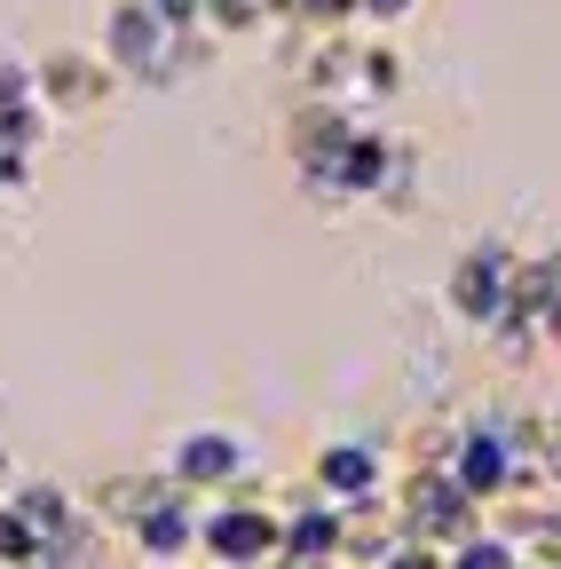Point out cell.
Returning <instances> with one entry per match:
<instances>
[{"instance_id":"1","label":"cell","mask_w":561,"mask_h":569,"mask_svg":"<svg viewBox=\"0 0 561 569\" xmlns=\"http://www.w3.org/2000/svg\"><path fill=\"white\" fill-rule=\"evenodd\" d=\"M514 246H499V238H482V246H467L459 253V269H451V317L459 325H474V332H490L499 325V309L514 301Z\"/></svg>"},{"instance_id":"2","label":"cell","mask_w":561,"mask_h":569,"mask_svg":"<svg viewBox=\"0 0 561 569\" xmlns=\"http://www.w3.org/2000/svg\"><path fill=\"white\" fill-rule=\"evenodd\" d=\"M198 553L222 561V569H261V561H277V515L253 507V490H246L230 507L198 515Z\"/></svg>"},{"instance_id":"3","label":"cell","mask_w":561,"mask_h":569,"mask_svg":"<svg viewBox=\"0 0 561 569\" xmlns=\"http://www.w3.org/2000/svg\"><path fill=\"white\" fill-rule=\"evenodd\" d=\"M403 530L411 538H428V546H459L467 530H482V507L443 475V467H419L403 482Z\"/></svg>"},{"instance_id":"4","label":"cell","mask_w":561,"mask_h":569,"mask_svg":"<svg viewBox=\"0 0 561 569\" xmlns=\"http://www.w3.org/2000/svg\"><path fill=\"white\" fill-rule=\"evenodd\" d=\"M246 443L230 436V427H190V436L167 451V482H182V490H230L238 475H246Z\"/></svg>"},{"instance_id":"5","label":"cell","mask_w":561,"mask_h":569,"mask_svg":"<svg viewBox=\"0 0 561 569\" xmlns=\"http://www.w3.org/2000/svg\"><path fill=\"white\" fill-rule=\"evenodd\" d=\"M127 538H134V553H143L151 569H174V561H190L198 553V515H190V498H182V482H167L143 515L127 522Z\"/></svg>"},{"instance_id":"6","label":"cell","mask_w":561,"mask_h":569,"mask_svg":"<svg viewBox=\"0 0 561 569\" xmlns=\"http://www.w3.org/2000/svg\"><path fill=\"white\" fill-rule=\"evenodd\" d=\"M380 451L372 443H324L317 451V498H332V507H372L380 498Z\"/></svg>"},{"instance_id":"7","label":"cell","mask_w":561,"mask_h":569,"mask_svg":"<svg viewBox=\"0 0 561 569\" xmlns=\"http://www.w3.org/2000/svg\"><path fill=\"white\" fill-rule=\"evenodd\" d=\"M32 88H40L48 103H63V111H96L103 88H111V71H103L96 56H80V48H63V56L32 63Z\"/></svg>"},{"instance_id":"8","label":"cell","mask_w":561,"mask_h":569,"mask_svg":"<svg viewBox=\"0 0 561 569\" xmlns=\"http://www.w3.org/2000/svg\"><path fill=\"white\" fill-rule=\"evenodd\" d=\"M277 561H340V507L317 498L293 522H277Z\"/></svg>"},{"instance_id":"9","label":"cell","mask_w":561,"mask_h":569,"mask_svg":"<svg viewBox=\"0 0 561 569\" xmlns=\"http://www.w3.org/2000/svg\"><path fill=\"white\" fill-rule=\"evenodd\" d=\"M40 569H103V522L72 515L63 530L40 538Z\"/></svg>"},{"instance_id":"10","label":"cell","mask_w":561,"mask_h":569,"mask_svg":"<svg viewBox=\"0 0 561 569\" xmlns=\"http://www.w3.org/2000/svg\"><path fill=\"white\" fill-rule=\"evenodd\" d=\"M9 507L48 538V530H63V522H72L80 507H72V490H63V482H17V498H9Z\"/></svg>"},{"instance_id":"11","label":"cell","mask_w":561,"mask_h":569,"mask_svg":"<svg viewBox=\"0 0 561 569\" xmlns=\"http://www.w3.org/2000/svg\"><path fill=\"white\" fill-rule=\"evenodd\" d=\"M443 569H522V553L499 530H467L459 546H443Z\"/></svg>"},{"instance_id":"12","label":"cell","mask_w":561,"mask_h":569,"mask_svg":"<svg viewBox=\"0 0 561 569\" xmlns=\"http://www.w3.org/2000/svg\"><path fill=\"white\" fill-rule=\"evenodd\" d=\"M372 569H443V546H428V538H411V530H403Z\"/></svg>"},{"instance_id":"13","label":"cell","mask_w":561,"mask_h":569,"mask_svg":"<svg viewBox=\"0 0 561 569\" xmlns=\"http://www.w3.org/2000/svg\"><path fill=\"white\" fill-rule=\"evenodd\" d=\"M151 17L174 24V32H198L206 24V0H151Z\"/></svg>"},{"instance_id":"14","label":"cell","mask_w":561,"mask_h":569,"mask_svg":"<svg viewBox=\"0 0 561 569\" xmlns=\"http://www.w3.org/2000/svg\"><path fill=\"white\" fill-rule=\"evenodd\" d=\"M357 9H364V17H372V24H395V17H403V9H411V0H357Z\"/></svg>"},{"instance_id":"15","label":"cell","mask_w":561,"mask_h":569,"mask_svg":"<svg viewBox=\"0 0 561 569\" xmlns=\"http://www.w3.org/2000/svg\"><path fill=\"white\" fill-rule=\"evenodd\" d=\"M24 569H40V561H24Z\"/></svg>"}]
</instances>
